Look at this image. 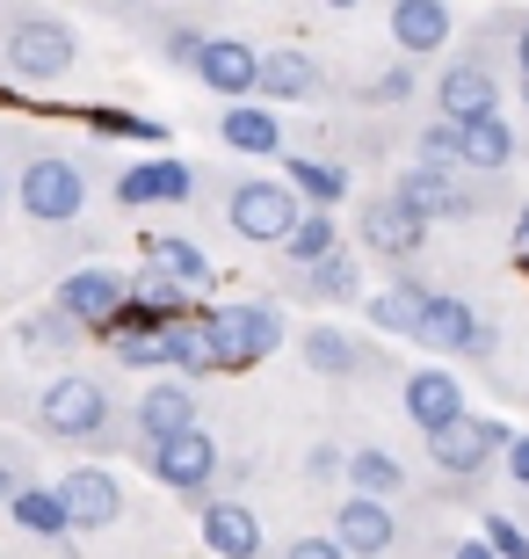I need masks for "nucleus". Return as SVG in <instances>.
<instances>
[{"instance_id":"obj_1","label":"nucleus","mask_w":529,"mask_h":559,"mask_svg":"<svg viewBox=\"0 0 529 559\" xmlns=\"http://www.w3.org/2000/svg\"><path fill=\"white\" fill-rule=\"evenodd\" d=\"M81 66V37L59 8L37 0H0V81L22 87H59Z\"/></svg>"},{"instance_id":"obj_2","label":"nucleus","mask_w":529,"mask_h":559,"mask_svg":"<svg viewBox=\"0 0 529 559\" xmlns=\"http://www.w3.org/2000/svg\"><path fill=\"white\" fill-rule=\"evenodd\" d=\"M501 73H515L508 44H501V29H471L457 51H449L443 66H435V81H428V103H435V117H449V124H471V117H493L501 109V95H508V81Z\"/></svg>"},{"instance_id":"obj_3","label":"nucleus","mask_w":529,"mask_h":559,"mask_svg":"<svg viewBox=\"0 0 529 559\" xmlns=\"http://www.w3.org/2000/svg\"><path fill=\"white\" fill-rule=\"evenodd\" d=\"M29 421H37V436H51L65 451H109L117 443V393L87 371H59L37 385Z\"/></svg>"},{"instance_id":"obj_4","label":"nucleus","mask_w":529,"mask_h":559,"mask_svg":"<svg viewBox=\"0 0 529 559\" xmlns=\"http://www.w3.org/2000/svg\"><path fill=\"white\" fill-rule=\"evenodd\" d=\"M87 197H95V167H87V153H73V145H22L15 160V204L22 218H37V226H73L87 211Z\"/></svg>"},{"instance_id":"obj_5","label":"nucleus","mask_w":529,"mask_h":559,"mask_svg":"<svg viewBox=\"0 0 529 559\" xmlns=\"http://www.w3.org/2000/svg\"><path fill=\"white\" fill-rule=\"evenodd\" d=\"M385 189L407 211H421L428 226H471V218H486L501 204V175H471V167H421L413 160Z\"/></svg>"},{"instance_id":"obj_6","label":"nucleus","mask_w":529,"mask_h":559,"mask_svg":"<svg viewBox=\"0 0 529 559\" xmlns=\"http://www.w3.org/2000/svg\"><path fill=\"white\" fill-rule=\"evenodd\" d=\"M298 218H305V197L284 175H240V182H225V226L240 233L247 248H284Z\"/></svg>"},{"instance_id":"obj_7","label":"nucleus","mask_w":529,"mask_h":559,"mask_svg":"<svg viewBox=\"0 0 529 559\" xmlns=\"http://www.w3.org/2000/svg\"><path fill=\"white\" fill-rule=\"evenodd\" d=\"M501 451H508V429L493 415H457L443 421V429H428V457H435V473L457 479V487H471V479H486L493 465H501Z\"/></svg>"},{"instance_id":"obj_8","label":"nucleus","mask_w":529,"mask_h":559,"mask_svg":"<svg viewBox=\"0 0 529 559\" xmlns=\"http://www.w3.org/2000/svg\"><path fill=\"white\" fill-rule=\"evenodd\" d=\"M334 538H341L348 559H399L407 552V516H399V501H377V495H356L348 487L334 501Z\"/></svg>"},{"instance_id":"obj_9","label":"nucleus","mask_w":529,"mask_h":559,"mask_svg":"<svg viewBox=\"0 0 529 559\" xmlns=\"http://www.w3.org/2000/svg\"><path fill=\"white\" fill-rule=\"evenodd\" d=\"M356 248L377 254V262H392V270H407L413 254L428 248V218L407 211L392 189H370L363 204H356Z\"/></svg>"},{"instance_id":"obj_10","label":"nucleus","mask_w":529,"mask_h":559,"mask_svg":"<svg viewBox=\"0 0 529 559\" xmlns=\"http://www.w3.org/2000/svg\"><path fill=\"white\" fill-rule=\"evenodd\" d=\"M145 473L160 479L167 495H182V501H204L211 495V479H218V443H211V429L196 421V429H175L160 436V443H145Z\"/></svg>"},{"instance_id":"obj_11","label":"nucleus","mask_w":529,"mask_h":559,"mask_svg":"<svg viewBox=\"0 0 529 559\" xmlns=\"http://www.w3.org/2000/svg\"><path fill=\"white\" fill-rule=\"evenodd\" d=\"M284 312L268 298H240V306H218V342H225V371H254L284 349Z\"/></svg>"},{"instance_id":"obj_12","label":"nucleus","mask_w":529,"mask_h":559,"mask_svg":"<svg viewBox=\"0 0 529 559\" xmlns=\"http://www.w3.org/2000/svg\"><path fill=\"white\" fill-rule=\"evenodd\" d=\"M385 37L399 59H435L457 44V8L449 0H385Z\"/></svg>"},{"instance_id":"obj_13","label":"nucleus","mask_w":529,"mask_h":559,"mask_svg":"<svg viewBox=\"0 0 529 559\" xmlns=\"http://www.w3.org/2000/svg\"><path fill=\"white\" fill-rule=\"evenodd\" d=\"M167 371H182V378H225L218 306H189V312L167 320Z\"/></svg>"},{"instance_id":"obj_14","label":"nucleus","mask_w":529,"mask_h":559,"mask_svg":"<svg viewBox=\"0 0 529 559\" xmlns=\"http://www.w3.org/2000/svg\"><path fill=\"white\" fill-rule=\"evenodd\" d=\"M204 421V407H196V385H189L182 371L175 378H153L139 393V407H131V436H139V451L145 443H160V436H175V429H196Z\"/></svg>"},{"instance_id":"obj_15","label":"nucleus","mask_w":529,"mask_h":559,"mask_svg":"<svg viewBox=\"0 0 529 559\" xmlns=\"http://www.w3.org/2000/svg\"><path fill=\"white\" fill-rule=\"evenodd\" d=\"M479 306L471 298H457V290H428L421 298V328H413V342L421 349H435V356H471L479 349Z\"/></svg>"},{"instance_id":"obj_16","label":"nucleus","mask_w":529,"mask_h":559,"mask_svg":"<svg viewBox=\"0 0 529 559\" xmlns=\"http://www.w3.org/2000/svg\"><path fill=\"white\" fill-rule=\"evenodd\" d=\"M399 415L413 421V429H443V421L465 415V385H457V371H443V364H413L407 378H399Z\"/></svg>"},{"instance_id":"obj_17","label":"nucleus","mask_w":529,"mask_h":559,"mask_svg":"<svg viewBox=\"0 0 529 559\" xmlns=\"http://www.w3.org/2000/svg\"><path fill=\"white\" fill-rule=\"evenodd\" d=\"M326 66L312 59V51H290V44H276V51H262V81H254V95L276 109L290 103H326Z\"/></svg>"},{"instance_id":"obj_18","label":"nucleus","mask_w":529,"mask_h":559,"mask_svg":"<svg viewBox=\"0 0 529 559\" xmlns=\"http://www.w3.org/2000/svg\"><path fill=\"white\" fill-rule=\"evenodd\" d=\"M196 81L211 87V95H225V103H247L254 95V81H262V51L240 37H204V51H196V66H189Z\"/></svg>"},{"instance_id":"obj_19","label":"nucleus","mask_w":529,"mask_h":559,"mask_svg":"<svg viewBox=\"0 0 529 559\" xmlns=\"http://www.w3.org/2000/svg\"><path fill=\"white\" fill-rule=\"evenodd\" d=\"M123 290H131V276H117V270H73L59 290H51V306L73 312L87 334H103L109 320L123 312Z\"/></svg>"},{"instance_id":"obj_20","label":"nucleus","mask_w":529,"mask_h":559,"mask_svg":"<svg viewBox=\"0 0 529 559\" xmlns=\"http://www.w3.org/2000/svg\"><path fill=\"white\" fill-rule=\"evenodd\" d=\"M123 211H153V204H189L196 197V167L189 160H139V167H123L117 189H109Z\"/></svg>"},{"instance_id":"obj_21","label":"nucleus","mask_w":529,"mask_h":559,"mask_svg":"<svg viewBox=\"0 0 529 559\" xmlns=\"http://www.w3.org/2000/svg\"><path fill=\"white\" fill-rule=\"evenodd\" d=\"M529 153V139L493 109V117H471V124H457V167H471V175H508L515 160Z\"/></svg>"},{"instance_id":"obj_22","label":"nucleus","mask_w":529,"mask_h":559,"mask_svg":"<svg viewBox=\"0 0 529 559\" xmlns=\"http://www.w3.org/2000/svg\"><path fill=\"white\" fill-rule=\"evenodd\" d=\"M65 509H73V531H109V523L123 516V479L109 473V465H73V473L59 479Z\"/></svg>"},{"instance_id":"obj_23","label":"nucleus","mask_w":529,"mask_h":559,"mask_svg":"<svg viewBox=\"0 0 529 559\" xmlns=\"http://www.w3.org/2000/svg\"><path fill=\"white\" fill-rule=\"evenodd\" d=\"M218 139H225V153H247V160H284L290 131H284V117L262 109V103H225Z\"/></svg>"},{"instance_id":"obj_24","label":"nucleus","mask_w":529,"mask_h":559,"mask_svg":"<svg viewBox=\"0 0 529 559\" xmlns=\"http://www.w3.org/2000/svg\"><path fill=\"white\" fill-rule=\"evenodd\" d=\"M298 356H305L312 378H341V385H348V378H363L370 364H377V356H370L348 328H334V320H320V328L298 334Z\"/></svg>"},{"instance_id":"obj_25","label":"nucleus","mask_w":529,"mask_h":559,"mask_svg":"<svg viewBox=\"0 0 529 559\" xmlns=\"http://www.w3.org/2000/svg\"><path fill=\"white\" fill-rule=\"evenodd\" d=\"M204 552L211 559H268L262 523H254L247 501H211L204 495Z\"/></svg>"},{"instance_id":"obj_26","label":"nucleus","mask_w":529,"mask_h":559,"mask_svg":"<svg viewBox=\"0 0 529 559\" xmlns=\"http://www.w3.org/2000/svg\"><path fill=\"white\" fill-rule=\"evenodd\" d=\"M284 182L298 189L305 204L334 211V204H348V189H356V167L334 160V153H284Z\"/></svg>"},{"instance_id":"obj_27","label":"nucleus","mask_w":529,"mask_h":559,"mask_svg":"<svg viewBox=\"0 0 529 559\" xmlns=\"http://www.w3.org/2000/svg\"><path fill=\"white\" fill-rule=\"evenodd\" d=\"M145 262H153L160 276H175V284H182L189 298H204V290L218 284V270H211V254L196 248L189 233H153V240H145Z\"/></svg>"},{"instance_id":"obj_28","label":"nucleus","mask_w":529,"mask_h":559,"mask_svg":"<svg viewBox=\"0 0 529 559\" xmlns=\"http://www.w3.org/2000/svg\"><path fill=\"white\" fill-rule=\"evenodd\" d=\"M348 487L356 495H377V501H407L413 473H407V457H392L385 443H356L348 451Z\"/></svg>"},{"instance_id":"obj_29","label":"nucleus","mask_w":529,"mask_h":559,"mask_svg":"<svg viewBox=\"0 0 529 559\" xmlns=\"http://www.w3.org/2000/svg\"><path fill=\"white\" fill-rule=\"evenodd\" d=\"M298 298L305 306H356L363 298V262L356 254H326V262L298 270Z\"/></svg>"},{"instance_id":"obj_30","label":"nucleus","mask_w":529,"mask_h":559,"mask_svg":"<svg viewBox=\"0 0 529 559\" xmlns=\"http://www.w3.org/2000/svg\"><path fill=\"white\" fill-rule=\"evenodd\" d=\"M8 516H15L29 538H65V531H73V509H65V495H59V487H44V479H29V487L8 501Z\"/></svg>"},{"instance_id":"obj_31","label":"nucleus","mask_w":529,"mask_h":559,"mask_svg":"<svg viewBox=\"0 0 529 559\" xmlns=\"http://www.w3.org/2000/svg\"><path fill=\"white\" fill-rule=\"evenodd\" d=\"M326 254H341V218L320 211V204H305V218H298L290 240H284V262L290 270H312V262H326Z\"/></svg>"},{"instance_id":"obj_32","label":"nucleus","mask_w":529,"mask_h":559,"mask_svg":"<svg viewBox=\"0 0 529 559\" xmlns=\"http://www.w3.org/2000/svg\"><path fill=\"white\" fill-rule=\"evenodd\" d=\"M421 298H428V284H413V276H399L392 290H377V298H363V312H370V328H385V334H407V342H413V328H421Z\"/></svg>"},{"instance_id":"obj_33","label":"nucleus","mask_w":529,"mask_h":559,"mask_svg":"<svg viewBox=\"0 0 529 559\" xmlns=\"http://www.w3.org/2000/svg\"><path fill=\"white\" fill-rule=\"evenodd\" d=\"M341 95H356V103H370V109H407L413 95H421V73H413L407 59H392V66H377L370 81H348Z\"/></svg>"},{"instance_id":"obj_34","label":"nucleus","mask_w":529,"mask_h":559,"mask_svg":"<svg viewBox=\"0 0 529 559\" xmlns=\"http://www.w3.org/2000/svg\"><path fill=\"white\" fill-rule=\"evenodd\" d=\"M81 320H73V312H29V320H22V342H29V349H73V342H81Z\"/></svg>"},{"instance_id":"obj_35","label":"nucleus","mask_w":529,"mask_h":559,"mask_svg":"<svg viewBox=\"0 0 529 559\" xmlns=\"http://www.w3.org/2000/svg\"><path fill=\"white\" fill-rule=\"evenodd\" d=\"M413 160L421 167H457V124H449V117H428V124L413 131Z\"/></svg>"},{"instance_id":"obj_36","label":"nucleus","mask_w":529,"mask_h":559,"mask_svg":"<svg viewBox=\"0 0 529 559\" xmlns=\"http://www.w3.org/2000/svg\"><path fill=\"white\" fill-rule=\"evenodd\" d=\"M29 479H37V457L22 451V443H8V436H0V509H8V501H15Z\"/></svg>"},{"instance_id":"obj_37","label":"nucleus","mask_w":529,"mask_h":559,"mask_svg":"<svg viewBox=\"0 0 529 559\" xmlns=\"http://www.w3.org/2000/svg\"><path fill=\"white\" fill-rule=\"evenodd\" d=\"M87 124L103 131V139H160L167 124H153V117H131V109H87Z\"/></svg>"},{"instance_id":"obj_38","label":"nucleus","mask_w":529,"mask_h":559,"mask_svg":"<svg viewBox=\"0 0 529 559\" xmlns=\"http://www.w3.org/2000/svg\"><path fill=\"white\" fill-rule=\"evenodd\" d=\"M196 51H204V29H196V22H167V29H160V59L167 66H182V73H189Z\"/></svg>"},{"instance_id":"obj_39","label":"nucleus","mask_w":529,"mask_h":559,"mask_svg":"<svg viewBox=\"0 0 529 559\" xmlns=\"http://www.w3.org/2000/svg\"><path fill=\"white\" fill-rule=\"evenodd\" d=\"M305 479H312V487H341V479H348V451H341V443H312V451H305Z\"/></svg>"},{"instance_id":"obj_40","label":"nucleus","mask_w":529,"mask_h":559,"mask_svg":"<svg viewBox=\"0 0 529 559\" xmlns=\"http://www.w3.org/2000/svg\"><path fill=\"white\" fill-rule=\"evenodd\" d=\"M493 29H501V44H508L515 73H529V8H501V15H493Z\"/></svg>"},{"instance_id":"obj_41","label":"nucleus","mask_w":529,"mask_h":559,"mask_svg":"<svg viewBox=\"0 0 529 559\" xmlns=\"http://www.w3.org/2000/svg\"><path fill=\"white\" fill-rule=\"evenodd\" d=\"M486 545H493L501 559H529V531H522L515 516H486Z\"/></svg>"},{"instance_id":"obj_42","label":"nucleus","mask_w":529,"mask_h":559,"mask_svg":"<svg viewBox=\"0 0 529 559\" xmlns=\"http://www.w3.org/2000/svg\"><path fill=\"white\" fill-rule=\"evenodd\" d=\"M284 559H348V552H341V538L326 531V538H290V545H284Z\"/></svg>"},{"instance_id":"obj_43","label":"nucleus","mask_w":529,"mask_h":559,"mask_svg":"<svg viewBox=\"0 0 529 559\" xmlns=\"http://www.w3.org/2000/svg\"><path fill=\"white\" fill-rule=\"evenodd\" d=\"M501 465H508V479L529 495V429L522 436H508V451H501Z\"/></svg>"},{"instance_id":"obj_44","label":"nucleus","mask_w":529,"mask_h":559,"mask_svg":"<svg viewBox=\"0 0 529 559\" xmlns=\"http://www.w3.org/2000/svg\"><path fill=\"white\" fill-rule=\"evenodd\" d=\"M449 559H501V552H493L486 538H457V545H449Z\"/></svg>"},{"instance_id":"obj_45","label":"nucleus","mask_w":529,"mask_h":559,"mask_svg":"<svg viewBox=\"0 0 529 559\" xmlns=\"http://www.w3.org/2000/svg\"><path fill=\"white\" fill-rule=\"evenodd\" d=\"M515 262H522V270H529V204L515 211Z\"/></svg>"},{"instance_id":"obj_46","label":"nucleus","mask_w":529,"mask_h":559,"mask_svg":"<svg viewBox=\"0 0 529 559\" xmlns=\"http://www.w3.org/2000/svg\"><path fill=\"white\" fill-rule=\"evenodd\" d=\"M326 15H356V8H363V0H320Z\"/></svg>"},{"instance_id":"obj_47","label":"nucleus","mask_w":529,"mask_h":559,"mask_svg":"<svg viewBox=\"0 0 529 559\" xmlns=\"http://www.w3.org/2000/svg\"><path fill=\"white\" fill-rule=\"evenodd\" d=\"M8 197H15V175H8V167H0V204H8Z\"/></svg>"},{"instance_id":"obj_48","label":"nucleus","mask_w":529,"mask_h":559,"mask_svg":"<svg viewBox=\"0 0 529 559\" xmlns=\"http://www.w3.org/2000/svg\"><path fill=\"white\" fill-rule=\"evenodd\" d=\"M109 8H131V15H139V8H145V0H109Z\"/></svg>"},{"instance_id":"obj_49","label":"nucleus","mask_w":529,"mask_h":559,"mask_svg":"<svg viewBox=\"0 0 529 559\" xmlns=\"http://www.w3.org/2000/svg\"><path fill=\"white\" fill-rule=\"evenodd\" d=\"M522 393H529V371H522Z\"/></svg>"}]
</instances>
